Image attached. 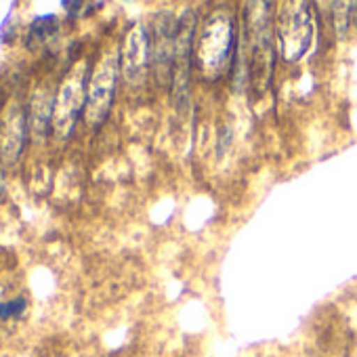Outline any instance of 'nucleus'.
<instances>
[{
	"instance_id": "f257e3e1",
	"label": "nucleus",
	"mask_w": 357,
	"mask_h": 357,
	"mask_svg": "<svg viewBox=\"0 0 357 357\" xmlns=\"http://www.w3.org/2000/svg\"><path fill=\"white\" fill-rule=\"evenodd\" d=\"M234 38V20L229 13L219 11L206 20L194 51L196 66L206 80L215 82L229 72L236 51Z\"/></svg>"
},
{
	"instance_id": "f03ea898",
	"label": "nucleus",
	"mask_w": 357,
	"mask_h": 357,
	"mask_svg": "<svg viewBox=\"0 0 357 357\" xmlns=\"http://www.w3.org/2000/svg\"><path fill=\"white\" fill-rule=\"evenodd\" d=\"M269 3L246 5V49H248V78L252 86L263 93L269 86L273 72V26Z\"/></svg>"
},
{
	"instance_id": "7ed1b4c3",
	"label": "nucleus",
	"mask_w": 357,
	"mask_h": 357,
	"mask_svg": "<svg viewBox=\"0 0 357 357\" xmlns=\"http://www.w3.org/2000/svg\"><path fill=\"white\" fill-rule=\"evenodd\" d=\"M275 32L282 59L288 63L298 61L313 40V17L309 3H284L275 17Z\"/></svg>"
},
{
	"instance_id": "20e7f679",
	"label": "nucleus",
	"mask_w": 357,
	"mask_h": 357,
	"mask_svg": "<svg viewBox=\"0 0 357 357\" xmlns=\"http://www.w3.org/2000/svg\"><path fill=\"white\" fill-rule=\"evenodd\" d=\"M120 76V57L116 51L103 53L99 63L95 66L91 78H89V91H86V107H84V120L89 126L97 128L105 122L114 95L116 84Z\"/></svg>"
},
{
	"instance_id": "39448f33",
	"label": "nucleus",
	"mask_w": 357,
	"mask_h": 357,
	"mask_svg": "<svg viewBox=\"0 0 357 357\" xmlns=\"http://www.w3.org/2000/svg\"><path fill=\"white\" fill-rule=\"evenodd\" d=\"M86 61H78L70 74L66 76L63 84L57 91L55 99V114H53V128L59 139L72 135L80 112L86 107Z\"/></svg>"
},
{
	"instance_id": "423d86ee",
	"label": "nucleus",
	"mask_w": 357,
	"mask_h": 357,
	"mask_svg": "<svg viewBox=\"0 0 357 357\" xmlns=\"http://www.w3.org/2000/svg\"><path fill=\"white\" fill-rule=\"evenodd\" d=\"M196 13L185 9L176 20V38H174V59H172V95L174 103L183 105L190 99V74L192 57L196 51Z\"/></svg>"
},
{
	"instance_id": "0eeeda50",
	"label": "nucleus",
	"mask_w": 357,
	"mask_h": 357,
	"mask_svg": "<svg viewBox=\"0 0 357 357\" xmlns=\"http://www.w3.org/2000/svg\"><path fill=\"white\" fill-rule=\"evenodd\" d=\"M149 34L143 26H132L124 38L122 55H120V72L122 78L130 86H141L149 68Z\"/></svg>"
},
{
	"instance_id": "6e6552de",
	"label": "nucleus",
	"mask_w": 357,
	"mask_h": 357,
	"mask_svg": "<svg viewBox=\"0 0 357 357\" xmlns=\"http://www.w3.org/2000/svg\"><path fill=\"white\" fill-rule=\"evenodd\" d=\"M28 135L26 112L17 101H9L0 114V162L15 164L24 151Z\"/></svg>"
},
{
	"instance_id": "1a4fd4ad",
	"label": "nucleus",
	"mask_w": 357,
	"mask_h": 357,
	"mask_svg": "<svg viewBox=\"0 0 357 357\" xmlns=\"http://www.w3.org/2000/svg\"><path fill=\"white\" fill-rule=\"evenodd\" d=\"M151 38H149V53L153 57V68L164 82L172 72V59H174V38H176V22L168 13L155 15L151 24Z\"/></svg>"
},
{
	"instance_id": "9d476101",
	"label": "nucleus",
	"mask_w": 357,
	"mask_h": 357,
	"mask_svg": "<svg viewBox=\"0 0 357 357\" xmlns=\"http://www.w3.org/2000/svg\"><path fill=\"white\" fill-rule=\"evenodd\" d=\"M55 95L49 84H40L30 99V128L36 139H45L55 114Z\"/></svg>"
},
{
	"instance_id": "9b49d317",
	"label": "nucleus",
	"mask_w": 357,
	"mask_h": 357,
	"mask_svg": "<svg viewBox=\"0 0 357 357\" xmlns=\"http://www.w3.org/2000/svg\"><path fill=\"white\" fill-rule=\"evenodd\" d=\"M59 30V22L55 15H43L36 17L28 30V47L36 49V47H45L51 38H55Z\"/></svg>"
},
{
	"instance_id": "f8f14e48",
	"label": "nucleus",
	"mask_w": 357,
	"mask_h": 357,
	"mask_svg": "<svg viewBox=\"0 0 357 357\" xmlns=\"http://www.w3.org/2000/svg\"><path fill=\"white\" fill-rule=\"evenodd\" d=\"M28 307V301L24 296H17L9 303H0V319H11V317H20Z\"/></svg>"
},
{
	"instance_id": "ddd939ff",
	"label": "nucleus",
	"mask_w": 357,
	"mask_h": 357,
	"mask_svg": "<svg viewBox=\"0 0 357 357\" xmlns=\"http://www.w3.org/2000/svg\"><path fill=\"white\" fill-rule=\"evenodd\" d=\"M61 7L68 9V13H70L72 17H86V15H91L95 9H101L103 3H63Z\"/></svg>"
}]
</instances>
